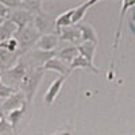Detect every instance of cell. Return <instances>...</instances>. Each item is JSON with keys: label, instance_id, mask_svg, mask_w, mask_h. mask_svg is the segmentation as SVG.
<instances>
[{"label": "cell", "instance_id": "44dd1931", "mask_svg": "<svg viewBox=\"0 0 135 135\" xmlns=\"http://www.w3.org/2000/svg\"><path fill=\"white\" fill-rule=\"evenodd\" d=\"M0 49L3 50H7L9 53H16L18 49H19V43L15 38H11L8 41H4V42H0Z\"/></svg>", "mask_w": 135, "mask_h": 135}, {"label": "cell", "instance_id": "d4e9b609", "mask_svg": "<svg viewBox=\"0 0 135 135\" xmlns=\"http://www.w3.org/2000/svg\"><path fill=\"white\" fill-rule=\"evenodd\" d=\"M51 135H73V134H72V131H69V130H61V131L54 132V134H51Z\"/></svg>", "mask_w": 135, "mask_h": 135}, {"label": "cell", "instance_id": "52a82bcc", "mask_svg": "<svg viewBox=\"0 0 135 135\" xmlns=\"http://www.w3.org/2000/svg\"><path fill=\"white\" fill-rule=\"evenodd\" d=\"M8 19L18 27V30H22L32 23L34 15L25 9H14V11H11V15Z\"/></svg>", "mask_w": 135, "mask_h": 135}, {"label": "cell", "instance_id": "7a4b0ae2", "mask_svg": "<svg viewBox=\"0 0 135 135\" xmlns=\"http://www.w3.org/2000/svg\"><path fill=\"white\" fill-rule=\"evenodd\" d=\"M14 38L19 43L18 51L20 54H26L28 51V49H31L32 46H35V45H37L38 39L41 38V34L35 30V27H34L32 23H31V25H28L25 28L18 30L16 34L14 35Z\"/></svg>", "mask_w": 135, "mask_h": 135}, {"label": "cell", "instance_id": "3957f363", "mask_svg": "<svg viewBox=\"0 0 135 135\" xmlns=\"http://www.w3.org/2000/svg\"><path fill=\"white\" fill-rule=\"evenodd\" d=\"M27 72H28L27 65L23 62V60L20 58L16 62L15 66H12L8 70H3V73L0 74V77H2V83L6 84V85L12 86V88H16V85H20L22 80L25 78Z\"/></svg>", "mask_w": 135, "mask_h": 135}, {"label": "cell", "instance_id": "6da1fadb", "mask_svg": "<svg viewBox=\"0 0 135 135\" xmlns=\"http://www.w3.org/2000/svg\"><path fill=\"white\" fill-rule=\"evenodd\" d=\"M43 69L42 68H37V69H28L27 74L25 76V78L20 83V92H23L25 97H26V103L27 105H31L34 96H35L38 86L43 80Z\"/></svg>", "mask_w": 135, "mask_h": 135}, {"label": "cell", "instance_id": "8fae6325", "mask_svg": "<svg viewBox=\"0 0 135 135\" xmlns=\"http://www.w3.org/2000/svg\"><path fill=\"white\" fill-rule=\"evenodd\" d=\"M42 69H43V70H54V72L60 73L62 77H68V74L70 73L69 65L65 64V62H62V61L58 60L57 57H54V58L49 60L46 64L43 65Z\"/></svg>", "mask_w": 135, "mask_h": 135}, {"label": "cell", "instance_id": "8992f818", "mask_svg": "<svg viewBox=\"0 0 135 135\" xmlns=\"http://www.w3.org/2000/svg\"><path fill=\"white\" fill-rule=\"evenodd\" d=\"M60 43V37L57 32H51V34H45L41 35V38L38 39L37 45L34 47L37 50H42V51H55V47Z\"/></svg>", "mask_w": 135, "mask_h": 135}, {"label": "cell", "instance_id": "cb8c5ba5", "mask_svg": "<svg viewBox=\"0 0 135 135\" xmlns=\"http://www.w3.org/2000/svg\"><path fill=\"white\" fill-rule=\"evenodd\" d=\"M9 15H11V9L0 2V18L2 19H8Z\"/></svg>", "mask_w": 135, "mask_h": 135}, {"label": "cell", "instance_id": "9a60e30c", "mask_svg": "<svg viewBox=\"0 0 135 135\" xmlns=\"http://www.w3.org/2000/svg\"><path fill=\"white\" fill-rule=\"evenodd\" d=\"M69 69H70V72H73V70H76V69H88V70H91V72H93V73H96V74L100 73V69H97L93 64L88 62L84 57H81L80 54H78L77 57L70 62Z\"/></svg>", "mask_w": 135, "mask_h": 135}, {"label": "cell", "instance_id": "9c48e42d", "mask_svg": "<svg viewBox=\"0 0 135 135\" xmlns=\"http://www.w3.org/2000/svg\"><path fill=\"white\" fill-rule=\"evenodd\" d=\"M65 80H66V77L61 76L58 78H55V80L50 84V86L47 88L46 93H45V97H43V100H45V103H46V104H53L55 101L58 93L61 92V89H62V85H64Z\"/></svg>", "mask_w": 135, "mask_h": 135}, {"label": "cell", "instance_id": "ffe728a7", "mask_svg": "<svg viewBox=\"0 0 135 135\" xmlns=\"http://www.w3.org/2000/svg\"><path fill=\"white\" fill-rule=\"evenodd\" d=\"M42 4L43 2H32V0H26V2H20L19 9H25L27 12L37 15L42 11Z\"/></svg>", "mask_w": 135, "mask_h": 135}, {"label": "cell", "instance_id": "83f0119b", "mask_svg": "<svg viewBox=\"0 0 135 135\" xmlns=\"http://www.w3.org/2000/svg\"><path fill=\"white\" fill-rule=\"evenodd\" d=\"M0 83H2V77H0Z\"/></svg>", "mask_w": 135, "mask_h": 135}, {"label": "cell", "instance_id": "d6986e66", "mask_svg": "<svg viewBox=\"0 0 135 135\" xmlns=\"http://www.w3.org/2000/svg\"><path fill=\"white\" fill-rule=\"evenodd\" d=\"M26 108H27V105H23L22 108H18V109H15V111H12V112H9V114H7V122L11 124L14 132H16L18 123L20 122L22 118H23L25 112H26Z\"/></svg>", "mask_w": 135, "mask_h": 135}, {"label": "cell", "instance_id": "4316f807", "mask_svg": "<svg viewBox=\"0 0 135 135\" xmlns=\"http://www.w3.org/2000/svg\"><path fill=\"white\" fill-rule=\"evenodd\" d=\"M3 116H4V115H3V114H0V119H2V118H3Z\"/></svg>", "mask_w": 135, "mask_h": 135}, {"label": "cell", "instance_id": "2e32d148", "mask_svg": "<svg viewBox=\"0 0 135 135\" xmlns=\"http://www.w3.org/2000/svg\"><path fill=\"white\" fill-rule=\"evenodd\" d=\"M16 31H18V27L9 19H6L3 22V25L0 26V42H4V41L14 38Z\"/></svg>", "mask_w": 135, "mask_h": 135}, {"label": "cell", "instance_id": "e0dca14e", "mask_svg": "<svg viewBox=\"0 0 135 135\" xmlns=\"http://www.w3.org/2000/svg\"><path fill=\"white\" fill-rule=\"evenodd\" d=\"M78 55V50H77V46H66L64 49H61L60 51H57V57L58 60H61L62 62L68 64V65H70V62Z\"/></svg>", "mask_w": 135, "mask_h": 135}, {"label": "cell", "instance_id": "ba28073f", "mask_svg": "<svg viewBox=\"0 0 135 135\" xmlns=\"http://www.w3.org/2000/svg\"><path fill=\"white\" fill-rule=\"evenodd\" d=\"M57 31H58L60 41L70 42V43H73V46H77V45L81 43V34H80V31H78L77 26L64 27V28H60Z\"/></svg>", "mask_w": 135, "mask_h": 135}, {"label": "cell", "instance_id": "603a6c76", "mask_svg": "<svg viewBox=\"0 0 135 135\" xmlns=\"http://www.w3.org/2000/svg\"><path fill=\"white\" fill-rule=\"evenodd\" d=\"M14 130L11 127V124L7 122V119L3 116L0 119V135H14Z\"/></svg>", "mask_w": 135, "mask_h": 135}, {"label": "cell", "instance_id": "30bf717a", "mask_svg": "<svg viewBox=\"0 0 135 135\" xmlns=\"http://www.w3.org/2000/svg\"><path fill=\"white\" fill-rule=\"evenodd\" d=\"M135 7V2H122L120 3V15H119V25H118V30L115 32V42H114V49H118L119 42H120V37H122V28H123V22H124V16L126 12Z\"/></svg>", "mask_w": 135, "mask_h": 135}, {"label": "cell", "instance_id": "5bb4252c", "mask_svg": "<svg viewBox=\"0 0 135 135\" xmlns=\"http://www.w3.org/2000/svg\"><path fill=\"white\" fill-rule=\"evenodd\" d=\"M96 46L97 45H95L92 42H81L80 45H77V50H78V54H80L81 57H84L88 62L93 64Z\"/></svg>", "mask_w": 135, "mask_h": 135}, {"label": "cell", "instance_id": "4fadbf2b", "mask_svg": "<svg viewBox=\"0 0 135 135\" xmlns=\"http://www.w3.org/2000/svg\"><path fill=\"white\" fill-rule=\"evenodd\" d=\"M97 4V0H91V2H84L81 4H78L77 7H74V12H73V18H72V23L73 26L78 25L80 20H83V18L85 16L86 11L91 8L92 6Z\"/></svg>", "mask_w": 135, "mask_h": 135}, {"label": "cell", "instance_id": "277c9868", "mask_svg": "<svg viewBox=\"0 0 135 135\" xmlns=\"http://www.w3.org/2000/svg\"><path fill=\"white\" fill-rule=\"evenodd\" d=\"M32 26L35 27V30L41 34V35H45V34H51V32H57L58 34L57 28H55V19H53L46 12H43V9L41 11L39 14L34 15Z\"/></svg>", "mask_w": 135, "mask_h": 135}, {"label": "cell", "instance_id": "ac0fdd59", "mask_svg": "<svg viewBox=\"0 0 135 135\" xmlns=\"http://www.w3.org/2000/svg\"><path fill=\"white\" fill-rule=\"evenodd\" d=\"M73 12H74V8H70V9H68L66 12H64L60 16L55 18V28L60 30V28H64V27L73 26V23H72Z\"/></svg>", "mask_w": 135, "mask_h": 135}, {"label": "cell", "instance_id": "7402d4cb", "mask_svg": "<svg viewBox=\"0 0 135 135\" xmlns=\"http://www.w3.org/2000/svg\"><path fill=\"white\" fill-rule=\"evenodd\" d=\"M15 92H18L16 88H12V86H9V85H6L3 83H0V99L6 100L11 95H14Z\"/></svg>", "mask_w": 135, "mask_h": 135}, {"label": "cell", "instance_id": "7c38bea8", "mask_svg": "<svg viewBox=\"0 0 135 135\" xmlns=\"http://www.w3.org/2000/svg\"><path fill=\"white\" fill-rule=\"evenodd\" d=\"M76 26L81 34V42H92V43L97 45L99 38H97V34H96V30L93 28V26H91L89 23H84V22L76 25Z\"/></svg>", "mask_w": 135, "mask_h": 135}, {"label": "cell", "instance_id": "484cf974", "mask_svg": "<svg viewBox=\"0 0 135 135\" xmlns=\"http://www.w3.org/2000/svg\"><path fill=\"white\" fill-rule=\"evenodd\" d=\"M4 20H6V19H2V18H0V26L3 25V22H4Z\"/></svg>", "mask_w": 135, "mask_h": 135}, {"label": "cell", "instance_id": "5b68a950", "mask_svg": "<svg viewBox=\"0 0 135 135\" xmlns=\"http://www.w3.org/2000/svg\"><path fill=\"white\" fill-rule=\"evenodd\" d=\"M23 105H27L26 103V97L23 95V92H15L14 95H11L8 99H6L2 104H0V114H9L18 108H22Z\"/></svg>", "mask_w": 135, "mask_h": 135}]
</instances>
